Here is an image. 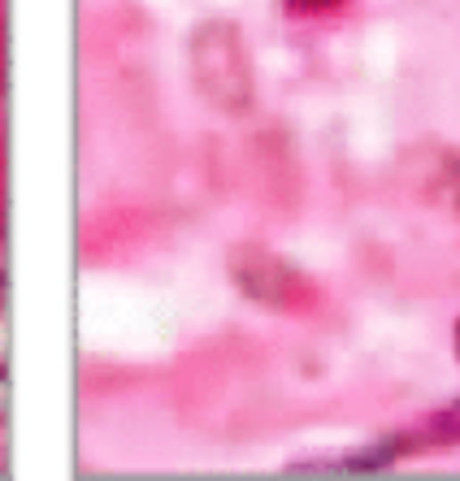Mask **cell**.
<instances>
[{"mask_svg": "<svg viewBox=\"0 0 460 481\" xmlns=\"http://www.w3.org/2000/svg\"><path fill=\"white\" fill-rule=\"evenodd\" d=\"M391 443H395L399 455H408V451L460 447V399H452V404H443V408L426 412L417 425H408L404 434H395Z\"/></svg>", "mask_w": 460, "mask_h": 481, "instance_id": "6da1fadb", "label": "cell"}, {"mask_svg": "<svg viewBox=\"0 0 460 481\" xmlns=\"http://www.w3.org/2000/svg\"><path fill=\"white\" fill-rule=\"evenodd\" d=\"M330 4H339V0H300V9H330Z\"/></svg>", "mask_w": 460, "mask_h": 481, "instance_id": "7a4b0ae2", "label": "cell"}, {"mask_svg": "<svg viewBox=\"0 0 460 481\" xmlns=\"http://www.w3.org/2000/svg\"><path fill=\"white\" fill-rule=\"evenodd\" d=\"M456 355H460V321H456Z\"/></svg>", "mask_w": 460, "mask_h": 481, "instance_id": "3957f363", "label": "cell"}]
</instances>
